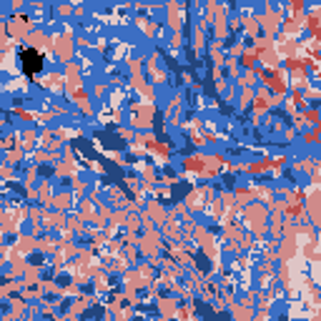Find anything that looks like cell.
I'll return each mask as SVG.
<instances>
[{"mask_svg":"<svg viewBox=\"0 0 321 321\" xmlns=\"http://www.w3.org/2000/svg\"><path fill=\"white\" fill-rule=\"evenodd\" d=\"M23 58H25V73H28V75H33L35 68H40V56H38L35 51H25Z\"/></svg>","mask_w":321,"mask_h":321,"instance_id":"cell-1","label":"cell"}]
</instances>
